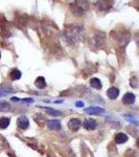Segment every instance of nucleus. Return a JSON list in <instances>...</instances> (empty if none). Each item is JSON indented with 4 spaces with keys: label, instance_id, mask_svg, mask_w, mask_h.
Returning a JSON list of instances; mask_svg holds the SVG:
<instances>
[{
    "label": "nucleus",
    "instance_id": "423d86ee",
    "mask_svg": "<svg viewBox=\"0 0 139 157\" xmlns=\"http://www.w3.org/2000/svg\"><path fill=\"white\" fill-rule=\"evenodd\" d=\"M122 102L124 104H129V105L134 104V102H135V95L133 93H131V92H128V93H126L123 95Z\"/></svg>",
    "mask_w": 139,
    "mask_h": 157
},
{
    "label": "nucleus",
    "instance_id": "7ed1b4c3",
    "mask_svg": "<svg viewBox=\"0 0 139 157\" xmlns=\"http://www.w3.org/2000/svg\"><path fill=\"white\" fill-rule=\"evenodd\" d=\"M85 112L86 113H89V114H102V113H105V109H102V108L100 107H89V108H86L85 109Z\"/></svg>",
    "mask_w": 139,
    "mask_h": 157
},
{
    "label": "nucleus",
    "instance_id": "f257e3e1",
    "mask_svg": "<svg viewBox=\"0 0 139 157\" xmlns=\"http://www.w3.org/2000/svg\"><path fill=\"white\" fill-rule=\"evenodd\" d=\"M84 127L86 128V130L93 131L97 127V122L93 118H87L84 122Z\"/></svg>",
    "mask_w": 139,
    "mask_h": 157
},
{
    "label": "nucleus",
    "instance_id": "4468645a",
    "mask_svg": "<svg viewBox=\"0 0 139 157\" xmlns=\"http://www.w3.org/2000/svg\"><path fill=\"white\" fill-rule=\"evenodd\" d=\"M21 71H19L18 69H14L13 71L11 72V78L13 81H16V80H19L21 78Z\"/></svg>",
    "mask_w": 139,
    "mask_h": 157
},
{
    "label": "nucleus",
    "instance_id": "f03ea898",
    "mask_svg": "<svg viewBox=\"0 0 139 157\" xmlns=\"http://www.w3.org/2000/svg\"><path fill=\"white\" fill-rule=\"evenodd\" d=\"M81 120L77 119V118H72V119L69 120L68 123V127L70 130L74 131V132H76V131L79 130L80 128H81Z\"/></svg>",
    "mask_w": 139,
    "mask_h": 157
},
{
    "label": "nucleus",
    "instance_id": "20e7f679",
    "mask_svg": "<svg viewBox=\"0 0 139 157\" xmlns=\"http://www.w3.org/2000/svg\"><path fill=\"white\" fill-rule=\"evenodd\" d=\"M47 127L51 130H60L61 129V123L58 119H50L47 120Z\"/></svg>",
    "mask_w": 139,
    "mask_h": 157
},
{
    "label": "nucleus",
    "instance_id": "ddd939ff",
    "mask_svg": "<svg viewBox=\"0 0 139 157\" xmlns=\"http://www.w3.org/2000/svg\"><path fill=\"white\" fill-rule=\"evenodd\" d=\"M10 125V118L1 117L0 118V129H6Z\"/></svg>",
    "mask_w": 139,
    "mask_h": 157
},
{
    "label": "nucleus",
    "instance_id": "dca6fc26",
    "mask_svg": "<svg viewBox=\"0 0 139 157\" xmlns=\"http://www.w3.org/2000/svg\"><path fill=\"white\" fill-rule=\"evenodd\" d=\"M22 101H23V102H26V103H34V99H23Z\"/></svg>",
    "mask_w": 139,
    "mask_h": 157
},
{
    "label": "nucleus",
    "instance_id": "2eb2a0df",
    "mask_svg": "<svg viewBox=\"0 0 139 157\" xmlns=\"http://www.w3.org/2000/svg\"><path fill=\"white\" fill-rule=\"evenodd\" d=\"M75 106H76V107H79V108L84 107V103H83V102H76Z\"/></svg>",
    "mask_w": 139,
    "mask_h": 157
},
{
    "label": "nucleus",
    "instance_id": "0eeeda50",
    "mask_svg": "<svg viewBox=\"0 0 139 157\" xmlns=\"http://www.w3.org/2000/svg\"><path fill=\"white\" fill-rule=\"evenodd\" d=\"M107 95L109 97L110 99H115L116 97H118V95H119V90H118L116 87H111L107 91Z\"/></svg>",
    "mask_w": 139,
    "mask_h": 157
},
{
    "label": "nucleus",
    "instance_id": "9b49d317",
    "mask_svg": "<svg viewBox=\"0 0 139 157\" xmlns=\"http://www.w3.org/2000/svg\"><path fill=\"white\" fill-rule=\"evenodd\" d=\"M90 85H91V87H93V88H95V89L102 88V83H100V80L96 78H92L91 81H90Z\"/></svg>",
    "mask_w": 139,
    "mask_h": 157
},
{
    "label": "nucleus",
    "instance_id": "1a4fd4ad",
    "mask_svg": "<svg viewBox=\"0 0 139 157\" xmlns=\"http://www.w3.org/2000/svg\"><path fill=\"white\" fill-rule=\"evenodd\" d=\"M36 87L39 89H44L46 87V82H45V78L43 76H39V78L36 80V83H35Z\"/></svg>",
    "mask_w": 139,
    "mask_h": 157
},
{
    "label": "nucleus",
    "instance_id": "39448f33",
    "mask_svg": "<svg viewBox=\"0 0 139 157\" xmlns=\"http://www.w3.org/2000/svg\"><path fill=\"white\" fill-rule=\"evenodd\" d=\"M17 125H18L19 128L21 129H27L29 126V122L25 116H21V117H19L18 120H17Z\"/></svg>",
    "mask_w": 139,
    "mask_h": 157
},
{
    "label": "nucleus",
    "instance_id": "6e6552de",
    "mask_svg": "<svg viewBox=\"0 0 139 157\" xmlns=\"http://www.w3.org/2000/svg\"><path fill=\"white\" fill-rule=\"evenodd\" d=\"M128 140V136L124 133H118L115 136V142L116 144H124Z\"/></svg>",
    "mask_w": 139,
    "mask_h": 157
},
{
    "label": "nucleus",
    "instance_id": "9d476101",
    "mask_svg": "<svg viewBox=\"0 0 139 157\" xmlns=\"http://www.w3.org/2000/svg\"><path fill=\"white\" fill-rule=\"evenodd\" d=\"M11 110V105L6 102H0V112H8Z\"/></svg>",
    "mask_w": 139,
    "mask_h": 157
},
{
    "label": "nucleus",
    "instance_id": "f8f14e48",
    "mask_svg": "<svg viewBox=\"0 0 139 157\" xmlns=\"http://www.w3.org/2000/svg\"><path fill=\"white\" fill-rule=\"evenodd\" d=\"M41 108L46 110V112H47L48 115H53V116H59V115H61L60 111H58V110H55V109H53V108H46V107H41Z\"/></svg>",
    "mask_w": 139,
    "mask_h": 157
}]
</instances>
